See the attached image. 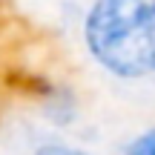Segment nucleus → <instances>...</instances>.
Here are the masks:
<instances>
[{
    "instance_id": "3",
    "label": "nucleus",
    "mask_w": 155,
    "mask_h": 155,
    "mask_svg": "<svg viewBox=\"0 0 155 155\" xmlns=\"http://www.w3.org/2000/svg\"><path fill=\"white\" fill-rule=\"evenodd\" d=\"M32 155H92V152H86L78 144H69V141H43L32 150Z\"/></svg>"
},
{
    "instance_id": "2",
    "label": "nucleus",
    "mask_w": 155,
    "mask_h": 155,
    "mask_svg": "<svg viewBox=\"0 0 155 155\" xmlns=\"http://www.w3.org/2000/svg\"><path fill=\"white\" fill-rule=\"evenodd\" d=\"M121 155H155V124L141 129L138 135H132Z\"/></svg>"
},
{
    "instance_id": "1",
    "label": "nucleus",
    "mask_w": 155,
    "mask_h": 155,
    "mask_svg": "<svg viewBox=\"0 0 155 155\" xmlns=\"http://www.w3.org/2000/svg\"><path fill=\"white\" fill-rule=\"evenodd\" d=\"M89 61L124 83L155 81V0H92L81 20Z\"/></svg>"
}]
</instances>
